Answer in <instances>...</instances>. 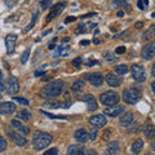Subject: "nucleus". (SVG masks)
<instances>
[{"mask_svg": "<svg viewBox=\"0 0 155 155\" xmlns=\"http://www.w3.org/2000/svg\"><path fill=\"white\" fill-rule=\"evenodd\" d=\"M67 154L69 155H83L85 154V149L83 145H71L67 149Z\"/></svg>", "mask_w": 155, "mask_h": 155, "instance_id": "nucleus-19", "label": "nucleus"}, {"mask_svg": "<svg viewBox=\"0 0 155 155\" xmlns=\"http://www.w3.org/2000/svg\"><path fill=\"white\" fill-rule=\"evenodd\" d=\"M118 54H123V53L125 52V47H119V48H116V51H115Z\"/></svg>", "mask_w": 155, "mask_h": 155, "instance_id": "nucleus-39", "label": "nucleus"}, {"mask_svg": "<svg viewBox=\"0 0 155 155\" xmlns=\"http://www.w3.org/2000/svg\"><path fill=\"white\" fill-rule=\"evenodd\" d=\"M49 32H51V30H47V31L43 32V35H47V34H49Z\"/></svg>", "mask_w": 155, "mask_h": 155, "instance_id": "nucleus-49", "label": "nucleus"}, {"mask_svg": "<svg viewBox=\"0 0 155 155\" xmlns=\"http://www.w3.org/2000/svg\"><path fill=\"white\" fill-rule=\"evenodd\" d=\"M110 133H111V130H110V129H107V132H106V134H104V136H102V138L105 140V141L107 140V137H109V134H110Z\"/></svg>", "mask_w": 155, "mask_h": 155, "instance_id": "nucleus-45", "label": "nucleus"}, {"mask_svg": "<svg viewBox=\"0 0 155 155\" xmlns=\"http://www.w3.org/2000/svg\"><path fill=\"white\" fill-rule=\"evenodd\" d=\"M28 57H30V51H25V52H23V54L21 56V62H22V64H26L27 60H28Z\"/></svg>", "mask_w": 155, "mask_h": 155, "instance_id": "nucleus-34", "label": "nucleus"}, {"mask_svg": "<svg viewBox=\"0 0 155 155\" xmlns=\"http://www.w3.org/2000/svg\"><path fill=\"white\" fill-rule=\"evenodd\" d=\"M119 94L116 92L113 91H106L104 93H101L100 96V101L101 104L105 105V106H111V105H116L119 102Z\"/></svg>", "mask_w": 155, "mask_h": 155, "instance_id": "nucleus-4", "label": "nucleus"}, {"mask_svg": "<svg viewBox=\"0 0 155 155\" xmlns=\"http://www.w3.org/2000/svg\"><path fill=\"white\" fill-rule=\"evenodd\" d=\"M75 140L78 142H80V143H85V142H88L91 140V136L84 128L83 129H78L75 132Z\"/></svg>", "mask_w": 155, "mask_h": 155, "instance_id": "nucleus-15", "label": "nucleus"}, {"mask_svg": "<svg viewBox=\"0 0 155 155\" xmlns=\"http://www.w3.org/2000/svg\"><path fill=\"white\" fill-rule=\"evenodd\" d=\"M130 70H132V76L136 81L142 83V81L146 80V71L141 65H133L130 67Z\"/></svg>", "mask_w": 155, "mask_h": 155, "instance_id": "nucleus-5", "label": "nucleus"}, {"mask_svg": "<svg viewBox=\"0 0 155 155\" xmlns=\"http://www.w3.org/2000/svg\"><path fill=\"white\" fill-rule=\"evenodd\" d=\"M14 110H16V105L13 102H2L0 104V114L9 115V114L14 113Z\"/></svg>", "mask_w": 155, "mask_h": 155, "instance_id": "nucleus-16", "label": "nucleus"}, {"mask_svg": "<svg viewBox=\"0 0 155 155\" xmlns=\"http://www.w3.org/2000/svg\"><path fill=\"white\" fill-rule=\"evenodd\" d=\"M154 35H155V26H154V25H151V26H150L149 30H147L146 32H145L143 39H145V40H149V39H151Z\"/></svg>", "mask_w": 155, "mask_h": 155, "instance_id": "nucleus-28", "label": "nucleus"}, {"mask_svg": "<svg viewBox=\"0 0 155 155\" xmlns=\"http://www.w3.org/2000/svg\"><path fill=\"white\" fill-rule=\"evenodd\" d=\"M43 114H45L47 116H49V118H52V119H66V116H58V115H52V114H49V113H43Z\"/></svg>", "mask_w": 155, "mask_h": 155, "instance_id": "nucleus-37", "label": "nucleus"}, {"mask_svg": "<svg viewBox=\"0 0 155 155\" xmlns=\"http://www.w3.org/2000/svg\"><path fill=\"white\" fill-rule=\"evenodd\" d=\"M122 113H124V107L123 106H119V105H111L109 106V107H106L104 110V114L105 115H107V116H118L120 115Z\"/></svg>", "mask_w": 155, "mask_h": 155, "instance_id": "nucleus-9", "label": "nucleus"}, {"mask_svg": "<svg viewBox=\"0 0 155 155\" xmlns=\"http://www.w3.org/2000/svg\"><path fill=\"white\" fill-rule=\"evenodd\" d=\"M83 101L87 104V109H88L89 111H96L97 109H98V104H97V101H96L93 94H85L83 97Z\"/></svg>", "mask_w": 155, "mask_h": 155, "instance_id": "nucleus-12", "label": "nucleus"}, {"mask_svg": "<svg viewBox=\"0 0 155 155\" xmlns=\"http://www.w3.org/2000/svg\"><path fill=\"white\" fill-rule=\"evenodd\" d=\"M142 97V92L141 89L138 88H133V87H130V88H127L123 91V100L124 102H127L129 105H134L137 104L140 100H141Z\"/></svg>", "mask_w": 155, "mask_h": 155, "instance_id": "nucleus-3", "label": "nucleus"}, {"mask_svg": "<svg viewBox=\"0 0 155 155\" xmlns=\"http://www.w3.org/2000/svg\"><path fill=\"white\" fill-rule=\"evenodd\" d=\"M16 43H17V35L16 34H9L5 38V47H7V53L11 54L14 52V48H16Z\"/></svg>", "mask_w": 155, "mask_h": 155, "instance_id": "nucleus-10", "label": "nucleus"}, {"mask_svg": "<svg viewBox=\"0 0 155 155\" xmlns=\"http://www.w3.org/2000/svg\"><path fill=\"white\" fill-rule=\"evenodd\" d=\"M45 107H52V109H58V107H64V104L62 102H58V101H52V102H47Z\"/></svg>", "mask_w": 155, "mask_h": 155, "instance_id": "nucleus-29", "label": "nucleus"}, {"mask_svg": "<svg viewBox=\"0 0 155 155\" xmlns=\"http://www.w3.org/2000/svg\"><path fill=\"white\" fill-rule=\"evenodd\" d=\"M0 98H2V97H0Z\"/></svg>", "mask_w": 155, "mask_h": 155, "instance_id": "nucleus-51", "label": "nucleus"}, {"mask_svg": "<svg viewBox=\"0 0 155 155\" xmlns=\"http://www.w3.org/2000/svg\"><path fill=\"white\" fill-rule=\"evenodd\" d=\"M134 120V116L132 113H122V115H120V119H119V123L120 125H124V127H128V125H130L133 123Z\"/></svg>", "mask_w": 155, "mask_h": 155, "instance_id": "nucleus-18", "label": "nucleus"}, {"mask_svg": "<svg viewBox=\"0 0 155 155\" xmlns=\"http://www.w3.org/2000/svg\"><path fill=\"white\" fill-rule=\"evenodd\" d=\"M9 137H11V140H13V142L18 145V146H25L27 142V140L23 137V136H21V133H17V132H14V130L9 132Z\"/></svg>", "mask_w": 155, "mask_h": 155, "instance_id": "nucleus-14", "label": "nucleus"}, {"mask_svg": "<svg viewBox=\"0 0 155 155\" xmlns=\"http://www.w3.org/2000/svg\"><path fill=\"white\" fill-rule=\"evenodd\" d=\"M141 56H142L143 60H151V58L155 56V43L154 41L149 43L147 45H145L142 48Z\"/></svg>", "mask_w": 155, "mask_h": 155, "instance_id": "nucleus-8", "label": "nucleus"}, {"mask_svg": "<svg viewBox=\"0 0 155 155\" xmlns=\"http://www.w3.org/2000/svg\"><path fill=\"white\" fill-rule=\"evenodd\" d=\"M5 89V84H4V80H3V72L0 71V91H4Z\"/></svg>", "mask_w": 155, "mask_h": 155, "instance_id": "nucleus-38", "label": "nucleus"}, {"mask_svg": "<svg viewBox=\"0 0 155 155\" xmlns=\"http://www.w3.org/2000/svg\"><path fill=\"white\" fill-rule=\"evenodd\" d=\"M57 154H58V149H56V147H53L44 153V155H57Z\"/></svg>", "mask_w": 155, "mask_h": 155, "instance_id": "nucleus-36", "label": "nucleus"}, {"mask_svg": "<svg viewBox=\"0 0 155 155\" xmlns=\"http://www.w3.org/2000/svg\"><path fill=\"white\" fill-rule=\"evenodd\" d=\"M89 83L94 87H101L104 83V76L100 74V72H93V74H91L89 78H88Z\"/></svg>", "mask_w": 155, "mask_h": 155, "instance_id": "nucleus-17", "label": "nucleus"}, {"mask_svg": "<svg viewBox=\"0 0 155 155\" xmlns=\"http://www.w3.org/2000/svg\"><path fill=\"white\" fill-rule=\"evenodd\" d=\"M57 40V38H54V39H53V41L52 43H49V45H48V48H49V49L52 51V49H54V48H56V45H54V41Z\"/></svg>", "mask_w": 155, "mask_h": 155, "instance_id": "nucleus-41", "label": "nucleus"}, {"mask_svg": "<svg viewBox=\"0 0 155 155\" xmlns=\"http://www.w3.org/2000/svg\"><path fill=\"white\" fill-rule=\"evenodd\" d=\"M81 61H83V57H78V58H75V60L72 61V64L76 65V66H79V64H80Z\"/></svg>", "mask_w": 155, "mask_h": 155, "instance_id": "nucleus-40", "label": "nucleus"}, {"mask_svg": "<svg viewBox=\"0 0 155 155\" xmlns=\"http://www.w3.org/2000/svg\"><path fill=\"white\" fill-rule=\"evenodd\" d=\"M80 44H81V45H87V44H89V41H88V40H81Z\"/></svg>", "mask_w": 155, "mask_h": 155, "instance_id": "nucleus-47", "label": "nucleus"}, {"mask_svg": "<svg viewBox=\"0 0 155 155\" xmlns=\"http://www.w3.org/2000/svg\"><path fill=\"white\" fill-rule=\"evenodd\" d=\"M36 19H38V11H35V12H34L31 22H30V23H28V25H27V27L25 28V30H23V32H28V31H30L31 28H32L34 26H35V23H36Z\"/></svg>", "mask_w": 155, "mask_h": 155, "instance_id": "nucleus-26", "label": "nucleus"}, {"mask_svg": "<svg viewBox=\"0 0 155 155\" xmlns=\"http://www.w3.org/2000/svg\"><path fill=\"white\" fill-rule=\"evenodd\" d=\"M75 21V17H67L65 19V23H70V22H74Z\"/></svg>", "mask_w": 155, "mask_h": 155, "instance_id": "nucleus-43", "label": "nucleus"}, {"mask_svg": "<svg viewBox=\"0 0 155 155\" xmlns=\"http://www.w3.org/2000/svg\"><path fill=\"white\" fill-rule=\"evenodd\" d=\"M65 7H66L65 3H57L56 5H53L52 9H51V12H49V16L47 17V22H49L52 18H54V17H57L60 13H62V11L65 9Z\"/></svg>", "mask_w": 155, "mask_h": 155, "instance_id": "nucleus-11", "label": "nucleus"}, {"mask_svg": "<svg viewBox=\"0 0 155 155\" xmlns=\"http://www.w3.org/2000/svg\"><path fill=\"white\" fill-rule=\"evenodd\" d=\"M12 125H13V127L16 128V129H18L21 133H23V134H28V133H30V129H28L26 125H23L18 119L12 120Z\"/></svg>", "mask_w": 155, "mask_h": 155, "instance_id": "nucleus-21", "label": "nucleus"}, {"mask_svg": "<svg viewBox=\"0 0 155 155\" xmlns=\"http://www.w3.org/2000/svg\"><path fill=\"white\" fill-rule=\"evenodd\" d=\"M39 2H40V7H41L43 11L47 8H49V5L52 4V0H39Z\"/></svg>", "mask_w": 155, "mask_h": 155, "instance_id": "nucleus-31", "label": "nucleus"}, {"mask_svg": "<svg viewBox=\"0 0 155 155\" xmlns=\"http://www.w3.org/2000/svg\"><path fill=\"white\" fill-rule=\"evenodd\" d=\"M52 136L47 132H38L35 136H34L32 140V145L35 150H43L45 149L47 146H49L52 142Z\"/></svg>", "mask_w": 155, "mask_h": 155, "instance_id": "nucleus-2", "label": "nucleus"}, {"mask_svg": "<svg viewBox=\"0 0 155 155\" xmlns=\"http://www.w3.org/2000/svg\"><path fill=\"white\" fill-rule=\"evenodd\" d=\"M119 4H125V0H115L114 5L115 7H119Z\"/></svg>", "mask_w": 155, "mask_h": 155, "instance_id": "nucleus-42", "label": "nucleus"}, {"mask_svg": "<svg viewBox=\"0 0 155 155\" xmlns=\"http://www.w3.org/2000/svg\"><path fill=\"white\" fill-rule=\"evenodd\" d=\"M89 124L94 128H104L107 124V119L105 118L104 114H97L89 118Z\"/></svg>", "mask_w": 155, "mask_h": 155, "instance_id": "nucleus-6", "label": "nucleus"}, {"mask_svg": "<svg viewBox=\"0 0 155 155\" xmlns=\"http://www.w3.org/2000/svg\"><path fill=\"white\" fill-rule=\"evenodd\" d=\"M14 101L18 102V104H21V105H25V106H27L28 104H30L26 98H23V97H14Z\"/></svg>", "mask_w": 155, "mask_h": 155, "instance_id": "nucleus-32", "label": "nucleus"}, {"mask_svg": "<svg viewBox=\"0 0 155 155\" xmlns=\"http://www.w3.org/2000/svg\"><path fill=\"white\" fill-rule=\"evenodd\" d=\"M7 92L9 94H17L18 91H19V83H18V79L16 76H9L8 80H7Z\"/></svg>", "mask_w": 155, "mask_h": 155, "instance_id": "nucleus-7", "label": "nucleus"}, {"mask_svg": "<svg viewBox=\"0 0 155 155\" xmlns=\"http://www.w3.org/2000/svg\"><path fill=\"white\" fill-rule=\"evenodd\" d=\"M65 89V83L62 80H54L48 83L44 88L40 91V96L43 98H56V97L60 96Z\"/></svg>", "mask_w": 155, "mask_h": 155, "instance_id": "nucleus-1", "label": "nucleus"}, {"mask_svg": "<svg viewBox=\"0 0 155 155\" xmlns=\"http://www.w3.org/2000/svg\"><path fill=\"white\" fill-rule=\"evenodd\" d=\"M142 147H143V141L142 140H136V141L133 142V145H132V153L133 154H138L140 151L142 150Z\"/></svg>", "mask_w": 155, "mask_h": 155, "instance_id": "nucleus-24", "label": "nucleus"}, {"mask_svg": "<svg viewBox=\"0 0 155 155\" xmlns=\"http://www.w3.org/2000/svg\"><path fill=\"white\" fill-rule=\"evenodd\" d=\"M120 150V146H119V142L118 141H113L107 145V147H106V153L113 155V154H118Z\"/></svg>", "mask_w": 155, "mask_h": 155, "instance_id": "nucleus-22", "label": "nucleus"}, {"mask_svg": "<svg viewBox=\"0 0 155 155\" xmlns=\"http://www.w3.org/2000/svg\"><path fill=\"white\" fill-rule=\"evenodd\" d=\"M149 5V0H138L137 2V7L141 9V11H145Z\"/></svg>", "mask_w": 155, "mask_h": 155, "instance_id": "nucleus-30", "label": "nucleus"}, {"mask_svg": "<svg viewBox=\"0 0 155 155\" xmlns=\"http://www.w3.org/2000/svg\"><path fill=\"white\" fill-rule=\"evenodd\" d=\"M97 64H98V62H97L96 60H91V61H88V62H87V65H88V66H92V65H97Z\"/></svg>", "mask_w": 155, "mask_h": 155, "instance_id": "nucleus-44", "label": "nucleus"}, {"mask_svg": "<svg viewBox=\"0 0 155 155\" xmlns=\"http://www.w3.org/2000/svg\"><path fill=\"white\" fill-rule=\"evenodd\" d=\"M83 88H84V80H76L75 83L71 85V91H74V92H79Z\"/></svg>", "mask_w": 155, "mask_h": 155, "instance_id": "nucleus-27", "label": "nucleus"}, {"mask_svg": "<svg viewBox=\"0 0 155 155\" xmlns=\"http://www.w3.org/2000/svg\"><path fill=\"white\" fill-rule=\"evenodd\" d=\"M123 14H124L123 12H118V16H119V17H122V16H123Z\"/></svg>", "mask_w": 155, "mask_h": 155, "instance_id": "nucleus-50", "label": "nucleus"}, {"mask_svg": "<svg viewBox=\"0 0 155 155\" xmlns=\"http://www.w3.org/2000/svg\"><path fill=\"white\" fill-rule=\"evenodd\" d=\"M89 136H91V138H92V140H94V138H96V136H97V133H96V130H93V132H92V133H91Z\"/></svg>", "mask_w": 155, "mask_h": 155, "instance_id": "nucleus-46", "label": "nucleus"}, {"mask_svg": "<svg viewBox=\"0 0 155 155\" xmlns=\"http://www.w3.org/2000/svg\"><path fill=\"white\" fill-rule=\"evenodd\" d=\"M17 2H18V0H5V5L8 8H13L17 4Z\"/></svg>", "mask_w": 155, "mask_h": 155, "instance_id": "nucleus-35", "label": "nucleus"}, {"mask_svg": "<svg viewBox=\"0 0 155 155\" xmlns=\"http://www.w3.org/2000/svg\"><path fill=\"white\" fill-rule=\"evenodd\" d=\"M105 80L106 83H107L110 87H119L120 84H122V78H119L118 75L113 74V72H109V74H106L105 76Z\"/></svg>", "mask_w": 155, "mask_h": 155, "instance_id": "nucleus-13", "label": "nucleus"}, {"mask_svg": "<svg viewBox=\"0 0 155 155\" xmlns=\"http://www.w3.org/2000/svg\"><path fill=\"white\" fill-rule=\"evenodd\" d=\"M7 149V140L4 137H0V153H3Z\"/></svg>", "mask_w": 155, "mask_h": 155, "instance_id": "nucleus-33", "label": "nucleus"}, {"mask_svg": "<svg viewBox=\"0 0 155 155\" xmlns=\"http://www.w3.org/2000/svg\"><path fill=\"white\" fill-rule=\"evenodd\" d=\"M136 27H137V28H141V27H142V22H137V23H136Z\"/></svg>", "mask_w": 155, "mask_h": 155, "instance_id": "nucleus-48", "label": "nucleus"}, {"mask_svg": "<svg viewBox=\"0 0 155 155\" xmlns=\"http://www.w3.org/2000/svg\"><path fill=\"white\" fill-rule=\"evenodd\" d=\"M143 133H145V136H146L149 140L154 138V136H155V128H154V124H153L151 120H147L146 124H145V127H143Z\"/></svg>", "mask_w": 155, "mask_h": 155, "instance_id": "nucleus-20", "label": "nucleus"}, {"mask_svg": "<svg viewBox=\"0 0 155 155\" xmlns=\"http://www.w3.org/2000/svg\"><path fill=\"white\" fill-rule=\"evenodd\" d=\"M114 70H115L116 74H119V75H125V74H127V72L129 71V67H128L127 65H118Z\"/></svg>", "mask_w": 155, "mask_h": 155, "instance_id": "nucleus-25", "label": "nucleus"}, {"mask_svg": "<svg viewBox=\"0 0 155 155\" xmlns=\"http://www.w3.org/2000/svg\"><path fill=\"white\" fill-rule=\"evenodd\" d=\"M16 119L22 120V122H28V120H31V113L28 110H21L17 113Z\"/></svg>", "mask_w": 155, "mask_h": 155, "instance_id": "nucleus-23", "label": "nucleus"}]
</instances>
